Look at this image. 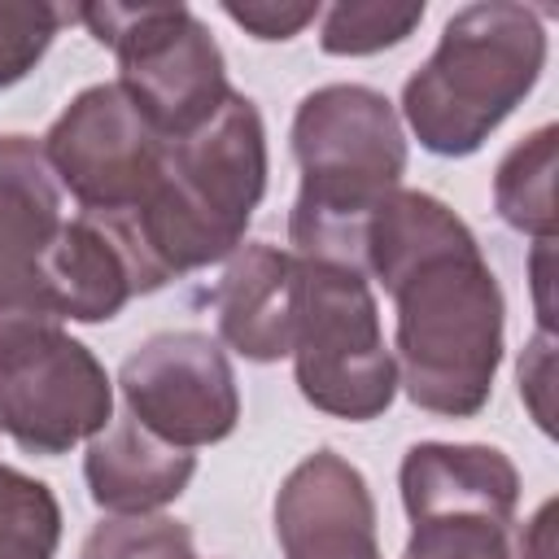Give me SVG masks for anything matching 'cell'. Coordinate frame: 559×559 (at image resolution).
Masks as SVG:
<instances>
[{
    "label": "cell",
    "instance_id": "e0dca14e",
    "mask_svg": "<svg viewBox=\"0 0 559 559\" xmlns=\"http://www.w3.org/2000/svg\"><path fill=\"white\" fill-rule=\"evenodd\" d=\"M319 48L332 57H367L402 44L419 22L424 4H384V0H354L332 4L319 13Z\"/></svg>",
    "mask_w": 559,
    "mask_h": 559
},
{
    "label": "cell",
    "instance_id": "d6986e66",
    "mask_svg": "<svg viewBox=\"0 0 559 559\" xmlns=\"http://www.w3.org/2000/svg\"><path fill=\"white\" fill-rule=\"evenodd\" d=\"M79 559H201L192 546V528L170 515H109L100 520Z\"/></svg>",
    "mask_w": 559,
    "mask_h": 559
},
{
    "label": "cell",
    "instance_id": "ac0fdd59",
    "mask_svg": "<svg viewBox=\"0 0 559 559\" xmlns=\"http://www.w3.org/2000/svg\"><path fill=\"white\" fill-rule=\"evenodd\" d=\"M402 559H511V524L476 511L411 520Z\"/></svg>",
    "mask_w": 559,
    "mask_h": 559
},
{
    "label": "cell",
    "instance_id": "277c9868",
    "mask_svg": "<svg viewBox=\"0 0 559 559\" xmlns=\"http://www.w3.org/2000/svg\"><path fill=\"white\" fill-rule=\"evenodd\" d=\"M546 70L542 13L511 0L459 9L402 87L411 135L437 157L476 153Z\"/></svg>",
    "mask_w": 559,
    "mask_h": 559
},
{
    "label": "cell",
    "instance_id": "7a4b0ae2",
    "mask_svg": "<svg viewBox=\"0 0 559 559\" xmlns=\"http://www.w3.org/2000/svg\"><path fill=\"white\" fill-rule=\"evenodd\" d=\"M266 192V127L249 96L231 92L214 118L183 140H166L153 197L127 218H96L122 249L135 293L231 258Z\"/></svg>",
    "mask_w": 559,
    "mask_h": 559
},
{
    "label": "cell",
    "instance_id": "ba28073f",
    "mask_svg": "<svg viewBox=\"0 0 559 559\" xmlns=\"http://www.w3.org/2000/svg\"><path fill=\"white\" fill-rule=\"evenodd\" d=\"M109 419V371L61 323L0 345V432L26 454H66L105 432Z\"/></svg>",
    "mask_w": 559,
    "mask_h": 559
},
{
    "label": "cell",
    "instance_id": "5bb4252c",
    "mask_svg": "<svg viewBox=\"0 0 559 559\" xmlns=\"http://www.w3.org/2000/svg\"><path fill=\"white\" fill-rule=\"evenodd\" d=\"M192 476L197 454L153 437L131 415L109 419V428L96 432L83 454L87 493L109 515H153L175 502Z\"/></svg>",
    "mask_w": 559,
    "mask_h": 559
},
{
    "label": "cell",
    "instance_id": "7402d4cb",
    "mask_svg": "<svg viewBox=\"0 0 559 559\" xmlns=\"http://www.w3.org/2000/svg\"><path fill=\"white\" fill-rule=\"evenodd\" d=\"M555 336L550 332H537L528 341V349L520 354V397L528 402L533 419L550 432V367H555Z\"/></svg>",
    "mask_w": 559,
    "mask_h": 559
},
{
    "label": "cell",
    "instance_id": "9c48e42d",
    "mask_svg": "<svg viewBox=\"0 0 559 559\" xmlns=\"http://www.w3.org/2000/svg\"><path fill=\"white\" fill-rule=\"evenodd\" d=\"M127 415L153 437L197 450L231 437L240 389L227 349L210 332H157L118 371Z\"/></svg>",
    "mask_w": 559,
    "mask_h": 559
},
{
    "label": "cell",
    "instance_id": "2e32d148",
    "mask_svg": "<svg viewBox=\"0 0 559 559\" xmlns=\"http://www.w3.org/2000/svg\"><path fill=\"white\" fill-rule=\"evenodd\" d=\"M555 140L559 131L546 122L493 170V210L507 227L533 236V240H555Z\"/></svg>",
    "mask_w": 559,
    "mask_h": 559
},
{
    "label": "cell",
    "instance_id": "4fadbf2b",
    "mask_svg": "<svg viewBox=\"0 0 559 559\" xmlns=\"http://www.w3.org/2000/svg\"><path fill=\"white\" fill-rule=\"evenodd\" d=\"M397 485H402V507L411 520L476 511V515L515 524L520 472L498 445L419 441L402 454Z\"/></svg>",
    "mask_w": 559,
    "mask_h": 559
},
{
    "label": "cell",
    "instance_id": "3957f363",
    "mask_svg": "<svg viewBox=\"0 0 559 559\" xmlns=\"http://www.w3.org/2000/svg\"><path fill=\"white\" fill-rule=\"evenodd\" d=\"M293 157L301 192L288 214V253L362 271V227L406 175L397 109L362 83L314 87L293 114Z\"/></svg>",
    "mask_w": 559,
    "mask_h": 559
},
{
    "label": "cell",
    "instance_id": "6da1fadb",
    "mask_svg": "<svg viewBox=\"0 0 559 559\" xmlns=\"http://www.w3.org/2000/svg\"><path fill=\"white\" fill-rule=\"evenodd\" d=\"M362 271L393 297L397 389L428 415L485 411L507 301L472 227L432 192L393 188L362 227Z\"/></svg>",
    "mask_w": 559,
    "mask_h": 559
},
{
    "label": "cell",
    "instance_id": "44dd1931",
    "mask_svg": "<svg viewBox=\"0 0 559 559\" xmlns=\"http://www.w3.org/2000/svg\"><path fill=\"white\" fill-rule=\"evenodd\" d=\"M223 13L236 22V26H245L253 39H266V44H275V39H293V35H301L323 9L314 4V0H227L223 4Z\"/></svg>",
    "mask_w": 559,
    "mask_h": 559
},
{
    "label": "cell",
    "instance_id": "8992f818",
    "mask_svg": "<svg viewBox=\"0 0 559 559\" xmlns=\"http://www.w3.org/2000/svg\"><path fill=\"white\" fill-rule=\"evenodd\" d=\"M79 17L96 44L118 57V87L157 127L183 140L231 96L227 61L210 26L188 4H83Z\"/></svg>",
    "mask_w": 559,
    "mask_h": 559
},
{
    "label": "cell",
    "instance_id": "603a6c76",
    "mask_svg": "<svg viewBox=\"0 0 559 559\" xmlns=\"http://www.w3.org/2000/svg\"><path fill=\"white\" fill-rule=\"evenodd\" d=\"M511 559H555V498H546L524 528H511Z\"/></svg>",
    "mask_w": 559,
    "mask_h": 559
},
{
    "label": "cell",
    "instance_id": "52a82bcc",
    "mask_svg": "<svg viewBox=\"0 0 559 559\" xmlns=\"http://www.w3.org/2000/svg\"><path fill=\"white\" fill-rule=\"evenodd\" d=\"M39 148L52 179L79 201V214L105 223L135 214L166 166V140L118 83L83 87Z\"/></svg>",
    "mask_w": 559,
    "mask_h": 559
},
{
    "label": "cell",
    "instance_id": "8fae6325",
    "mask_svg": "<svg viewBox=\"0 0 559 559\" xmlns=\"http://www.w3.org/2000/svg\"><path fill=\"white\" fill-rule=\"evenodd\" d=\"M284 559H380L367 476L336 450L306 454L275 493Z\"/></svg>",
    "mask_w": 559,
    "mask_h": 559
},
{
    "label": "cell",
    "instance_id": "30bf717a",
    "mask_svg": "<svg viewBox=\"0 0 559 559\" xmlns=\"http://www.w3.org/2000/svg\"><path fill=\"white\" fill-rule=\"evenodd\" d=\"M61 183L31 135H0V345L61 323L44 301V253L61 231Z\"/></svg>",
    "mask_w": 559,
    "mask_h": 559
},
{
    "label": "cell",
    "instance_id": "ffe728a7",
    "mask_svg": "<svg viewBox=\"0 0 559 559\" xmlns=\"http://www.w3.org/2000/svg\"><path fill=\"white\" fill-rule=\"evenodd\" d=\"M61 22L66 13L48 0H0V87L22 83L39 66Z\"/></svg>",
    "mask_w": 559,
    "mask_h": 559
},
{
    "label": "cell",
    "instance_id": "9a60e30c",
    "mask_svg": "<svg viewBox=\"0 0 559 559\" xmlns=\"http://www.w3.org/2000/svg\"><path fill=\"white\" fill-rule=\"evenodd\" d=\"M44 301L57 319L74 323H109L131 297V266L118 240L87 214L61 223L44 253Z\"/></svg>",
    "mask_w": 559,
    "mask_h": 559
},
{
    "label": "cell",
    "instance_id": "7c38bea8",
    "mask_svg": "<svg viewBox=\"0 0 559 559\" xmlns=\"http://www.w3.org/2000/svg\"><path fill=\"white\" fill-rule=\"evenodd\" d=\"M218 336L249 362H275L293 349L297 323V258L280 245H240L214 284Z\"/></svg>",
    "mask_w": 559,
    "mask_h": 559
},
{
    "label": "cell",
    "instance_id": "5b68a950",
    "mask_svg": "<svg viewBox=\"0 0 559 559\" xmlns=\"http://www.w3.org/2000/svg\"><path fill=\"white\" fill-rule=\"evenodd\" d=\"M293 371L301 397L336 419H380L397 397V362L380 332L371 280L354 266L297 258Z\"/></svg>",
    "mask_w": 559,
    "mask_h": 559
}]
</instances>
